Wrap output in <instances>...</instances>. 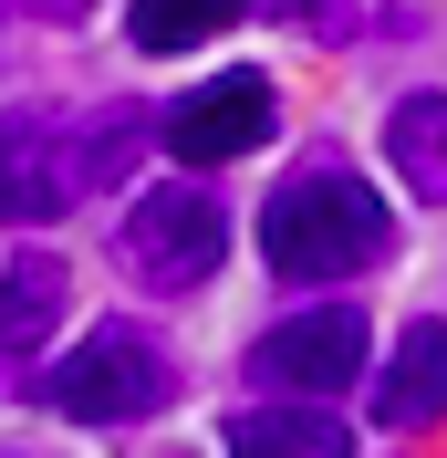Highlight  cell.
Listing matches in <instances>:
<instances>
[{
    "mask_svg": "<svg viewBox=\"0 0 447 458\" xmlns=\"http://www.w3.org/2000/svg\"><path fill=\"white\" fill-rule=\"evenodd\" d=\"M136 136H146V114H136V105H105L94 125H73V188H105V177H125Z\"/></svg>",
    "mask_w": 447,
    "mask_h": 458,
    "instance_id": "7c38bea8",
    "label": "cell"
},
{
    "mask_svg": "<svg viewBox=\"0 0 447 458\" xmlns=\"http://www.w3.org/2000/svg\"><path fill=\"white\" fill-rule=\"evenodd\" d=\"M73 199H84L73 188V136L42 105L0 114V219H63Z\"/></svg>",
    "mask_w": 447,
    "mask_h": 458,
    "instance_id": "8992f818",
    "label": "cell"
},
{
    "mask_svg": "<svg viewBox=\"0 0 447 458\" xmlns=\"http://www.w3.org/2000/svg\"><path fill=\"white\" fill-rule=\"evenodd\" d=\"M250 0H136V53H188V42H219Z\"/></svg>",
    "mask_w": 447,
    "mask_h": 458,
    "instance_id": "8fae6325",
    "label": "cell"
},
{
    "mask_svg": "<svg viewBox=\"0 0 447 458\" xmlns=\"http://www.w3.org/2000/svg\"><path fill=\"white\" fill-rule=\"evenodd\" d=\"M385 157H395V177H406L417 199L447 208V94H406V105L385 114Z\"/></svg>",
    "mask_w": 447,
    "mask_h": 458,
    "instance_id": "30bf717a",
    "label": "cell"
},
{
    "mask_svg": "<svg viewBox=\"0 0 447 458\" xmlns=\"http://www.w3.org/2000/svg\"><path fill=\"white\" fill-rule=\"evenodd\" d=\"M375 417L385 428H437L447 417V323H406V344L385 354V386H375Z\"/></svg>",
    "mask_w": 447,
    "mask_h": 458,
    "instance_id": "52a82bcc",
    "label": "cell"
},
{
    "mask_svg": "<svg viewBox=\"0 0 447 458\" xmlns=\"http://www.w3.org/2000/svg\"><path fill=\"white\" fill-rule=\"evenodd\" d=\"M250 11H281V21H312V31L343 21V0H250Z\"/></svg>",
    "mask_w": 447,
    "mask_h": 458,
    "instance_id": "4fadbf2b",
    "label": "cell"
},
{
    "mask_svg": "<svg viewBox=\"0 0 447 458\" xmlns=\"http://www.w3.org/2000/svg\"><path fill=\"white\" fill-rule=\"evenodd\" d=\"M250 375H260V386H281V396H343V386L364 375V313L323 302V313L271 323V334L250 344Z\"/></svg>",
    "mask_w": 447,
    "mask_h": 458,
    "instance_id": "277c9868",
    "label": "cell"
},
{
    "mask_svg": "<svg viewBox=\"0 0 447 458\" xmlns=\"http://www.w3.org/2000/svg\"><path fill=\"white\" fill-rule=\"evenodd\" d=\"M31 21H53V31H73V21H94V0H21Z\"/></svg>",
    "mask_w": 447,
    "mask_h": 458,
    "instance_id": "5bb4252c",
    "label": "cell"
},
{
    "mask_svg": "<svg viewBox=\"0 0 447 458\" xmlns=\"http://www.w3.org/2000/svg\"><path fill=\"white\" fill-rule=\"evenodd\" d=\"M385 240H395V219L354 167H302L260 208V260L281 282H354V271L385 260Z\"/></svg>",
    "mask_w": 447,
    "mask_h": 458,
    "instance_id": "6da1fadb",
    "label": "cell"
},
{
    "mask_svg": "<svg viewBox=\"0 0 447 458\" xmlns=\"http://www.w3.org/2000/svg\"><path fill=\"white\" fill-rule=\"evenodd\" d=\"M63 292H73V282H63L53 250H21V260H11V271H0V354H31V344L53 334V323H63Z\"/></svg>",
    "mask_w": 447,
    "mask_h": 458,
    "instance_id": "9c48e42d",
    "label": "cell"
},
{
    "mask_svg": "<svg viewBox=\"0 0 447 458\" xmlns=\"http://www.w3.org/2000/svg\"><path fill=\"white\" fill-rule=\"evenodd\" d=\"M114 260L136 271L146 292H198L208 271L229 260V208L208 188H146L114 229Z\"/></svg>",
    "mask_w": 447,
    "mask_h": 458,
    "instance_id": "3957f363",
    "label": "cell"
},
{
    "mask_svg": "<svg viewBox=\"0 0 447 458\" xmlns=\"http://www.w3.org/2000/svg\"><path fill=\"white\" fill-rule=\"evenodd\" d=\"M42 406L73 417V428H125V417H156L167 406V354L136 334V323H105L42 375Z\"/></svg>",
    "mask_w": 447,
    "mask_h": 458,
    "instance_id": "7a4b0ae2",
    "label": "cell"
},
{
    "mask_svg": "<svg viewBox=\"0 0 447 458\" xmlns=\"http://www.w3.org/2000/svg\"><path fill=\"white\" fill-rule=\"evenodd\" d=\"M229 458H354V437H343V417H323L312 396H281V406L229 417Z\"/></svg>",
    "mask_w": 447,
    "mask_h": 458,
    "instance_id": "ba28073f",
    "label": "cell"
},
{
    "mask_svg": "<svg viewBox=\"0 0 447 458\" xmlns=\"http://www.w3.org/2000/svg\"><path fill=\"white\" fill-rule=\"evenodd\" d=\"M271 84L260 73H219V84H198L167 105V157H188V167H229V157H250V146H271Z\"/></svg>",
    "mask_w": 447,
    "mask_h": 458,
    "instance_id": "5b68a950",
    "label": "cell"
}]
</instances>
